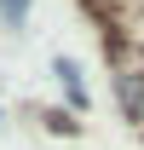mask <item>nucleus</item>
Here are the masks:
<instances>
[{
    "mask_svg": "<svg viewBox=\"0 0 144 150\" xmlns=\"http://www.w3.org/2000/svg\"><path fill=\"white\" fill-rule=\"evenodd\" d=\"M58 81H64V93H69V104L81 110V104H87V87H81V69H75L69 58H58Z\"/></svg>",
    "mask_w": 144,
    "mask_h": 150,
    "instance_id": "nucleus-2",
    "label": "nucleus"
},
{
    "mask_svg": "<svg viewBox=\"0 0 144 150\" xmlns=\"http://www.w3.org/2000/svg\"><path fill=\"white\" fill-rule=\"evenodd\" d=\"M0 18H6L12 29H18V23L29 18V0H0Z\"/></svg>",
    "mask_w": 144,
    "mask_h": 150,
    "instance_id": "nucleus-3",
    "label": "nucleus"
},
{
    "mask_svg": "<svg viewBox=\"0 0 144 150\" xmlns=\"http://www.w3.org/2000/svg\"><path fill=\"white\" fill-rule=\"evenodd\" d=\"M115 98H121L127 121H138V127H144V69L121 64V75H115Z\"/></svg>",
    "mask_w": 144,
    "mask_h": 150,
    "instance_id": "nucleus-1",
    "label": "nucleus"
}]
</instances>
